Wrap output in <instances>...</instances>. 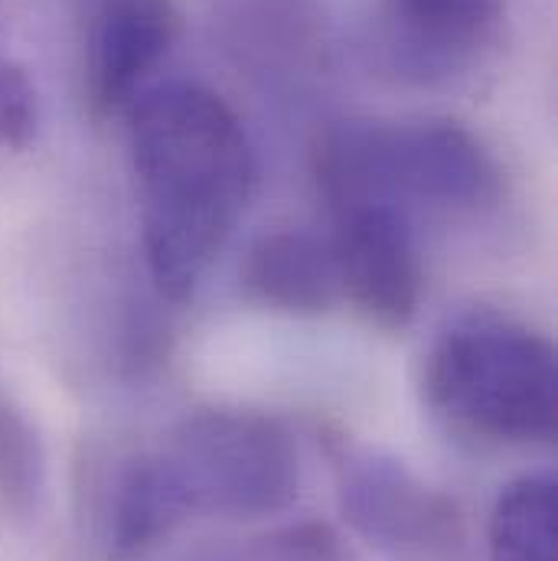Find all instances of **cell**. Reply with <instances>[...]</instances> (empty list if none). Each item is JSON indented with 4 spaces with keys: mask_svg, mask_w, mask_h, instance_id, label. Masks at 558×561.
<instances>
[{
    "mask_svg": "<svg viewBox=\"0 0 558 561\" xmlns=\"http://www.w3.org/2000/svg\"><path fill=\"white\" fill-rule=\"evenodd\" d=\"M140 249L160 297L183 304L209 275L259 186V153L206 85H150L128 108Z\"/></svg>",
    "mask_w": 558,
    "mask_h": 561,
    "instance_id": "cell-1",
    "label": "cell"
},
{
    "mask_svg": "<svg viewBox=\"0 0 558 561\" xmlns=\"http://www.w3.org/2000/svg\"><path fill=\"white\" fill-rule=\"evenodd\" d=\"M330 213L392 206L406 216H480L503 199V167L470 128L444 118L340 122L314 147Z\"/></svg>",
    "mask_w": 558,
    "mask_h": 561,
    "instance_id": "cell-2",
    "label": "cell"
},
{
    "mask_svg": "<svg viewBox=\"0 0 558 561\" xmlns=\"http://www.w3.org/2000/svg\"><path fill=\"white\" fill-rule=\"evenodd\" d=\"M424 396L460 431L500 444H549L558 424L556 346L533 327L470 310L424 359Z\"/></svg>",
    "mask_w": 558,
    "mask_h": 561,
    "instance_id": "cell-3",
    "label": "cell"
},
{
    "mask_svg": "<svg viewBox=\"0 0 558 561\" xmlns=\"http://www.w3.org/2000/svg\"><path fill=\"white\" fill-rule=\"evenodd\" d=\"M157 457L186 516L262 519L297 500V444L262 412H196L170 431Z\"/></svg>",
    "mask_w": 558,
    "mask_h": 561,
    "instance_id": "cell-4",
    "label": "cell"
},
{
    "mask_svg": "<svg viewBox=\"0 0 558 561\" xmlns=\"http://www.w3.org/2000/svg\"><path fill=\"white\" fill-rule=\"evenodd\" d=\"M343 519L376 549L402 561H444L464 542L457 506L376 447L337 440L330 450Z\"/></svg>",
    "mask_w": 558,
    "mask_h": 561,
    "instance_id": "cell-5",
    "label": "cell"
},
{
    "mask_svg": "<svg viewBox=\"0 0 558 561\" xmlns=\"http://www.w3.org/2000/svg\"><path fill=\"white\" fill-rule=\"evenodd\" d=\"M506 0H376L369 56L392 82L447 89L500 46Z\"/></svg>",
    "mask_w": 558,
    "mask_h": 561,
    "instance_id": "cell-6",
    "label": "cell"
},
{
    "mask_svg": "<svg viewBox=\"0 0 558 561\" xmlns=\"http://www.w3.org/2000/svg\"><path fill=\"white\" fill-rule=\"evenodd\" d=\"M333 252L343 297L383 330H406L421 304L415 219L392 206H350L333 213Z\"/></svg>",
    "mask_w": 558,
    "mask_h": 561,
    "instance_id": "cell-7",
    "label": "cell"
},
{
    "mask_svg": "<svg viewBox=\"0 0 558 561\" xmlns=\"http://www.w3.org/2000/svg\"><path fill=\"white\" fill-rule=\"evenodd\" d=\"M173 0H105L89 33V95L102 115L128 112L180 39Z\"/></svg>",
    "mask_w": 558,
    "mask_h": 561,
    "instance_id": "cell-8",
    "label": "cell"
},
{
    "mask_svg": "<svg viewBox=\"0 0 558 561\" xmlns=\"http://www.w3.org/2000/svg\"><path fill=\"white\" fill-rule=\"evenodd\" d=\"M239 280L249 300L287 317H323L346 300L330 236L307 229L259 236L246 249Z\"/></svg>",
    "mask_w": 558,
    "mask_h": 561,
    "instance_id": "cell-9",
    "label": "cell"
},
{
    "mask_svg": "<svg viewBox=\"0 0 558 561\" xmlns=\"http://www.w3.org/2000/svg\"><path fill=\"white\" fill-rule=\"evenodd\" d=\"M186 516L157 450L135 457L112 493L109 542L118 559H135L167 539Z\"/></svg>",
    "mask_w": 558,
    "mask_h": 561,
    "instance_id": "cell-10",
    "label": "cell"
},
{
    "mask_svg": "<svg viewBox=\"0 0 558 561\" xmlns=\"http://www.w3.org/2000/svg\"><path fill=\"white\" fill-rule=\"evenodd\" d=\"M490 561H558V483L526 473L506 483L490 510Z\"/></svg>",
    "mask_w": 558,
    "mask_h": 561,
    "instance_id": "cell-11",
    "label": "cell"
},
{
    "mask_svg": "<svg viewBox=\"0 0 558 561\" xmlns=\"http://www.w3.org/2000/svg\"><path fill=\"white\" fill-rule=\"evenodd\" d=\"M39 92L23 62L3 49L0 36V150H26L39 135Z\"/></svg>",
    "mask_w": 558,
    "mask_h": 561,
    "instance_id": "cell-12",
    "label": "cell"
},
{
    "mask_svg": "<svg viewBox=\"0 0 558 561\" xmlns=\"http://www.w3.org/2000/svg\"><path fill=\"white\" fill-rule=\"evenodd\" d=\"M36 486H39L36 440L13 412L0 409V493L16 503L33 496Z\"/></svg>",
    "mask_w": 558,
    "mask_h": 561,
    "instance_id": "cell-13",
    "label": "cell"
}]
</instances>
